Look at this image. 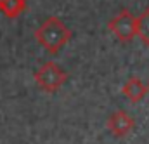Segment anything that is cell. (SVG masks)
Listing matches in <instances>:
<instances>
[{
    "label": "cell",
    "mask_w": 149,
    "mask_h": 144,
    "mask_svg": "<svg viewBox=\"0 0 149 144\" xmlns=\"http://www.w3.org/2000/svg\"><path fill=\"white\" fill-rule=\"evenodd\" d=\"M35 38L49 54L54 56L71 40V30L59 17L50 16L35 30Z\"/></svg>",
    "instance_id": "cell-1"
},
{
    "label": "cell",
    "mask_w": 149,
    "mask_h": 144,
    "mask_svg": "<svg viewBox=\"0 0 149 144\" xmlns=\"http://www.w3.org/2000/svg\"><path fill=\"white\" fill-rule=\"evenodd\" d=\"M68 80V73L54 61H47L35 71V82L45 92H57Z\"/></svg>",
    "instance_id": "cell-2"
},
{
    "label": "cell",
    "mask_w": 149,
    "mask_h": 144,
    "mask_svg": "<svg viewBox=\"0 0 149 144\" xmlns=\"http://www.w3.org/2000/svg\"><path fill=\"white\" fill-rule=\"evenodd\" d=\"M108 28L120 42L128 43L135 38V16L128 9H121L108 23Z\"/></svg>",
    "instance_id": "cell-3"
},
{
    "label": "cell",
    "mask_w": 149,
    "mask_h": 144,
    "mask_svg": "<svg viewBox=\"0 0 149 144\" xmlns=\"http://www.w3.org/2000/svg\"><path fill=\"white\" fill-rule=\"evenodd\" d=\"M106 125H108V130L114 137H127L134 130L135 120L127 111H114L113 115H109Z\"/></svg>",
    "instance_id": "cell-4"
},
{
    "label": "cell",
    "mask_w": 149,
    "mask_h": 144,
    "mask_svg": "<svg viewBox=\"0 0 149 144\" xmlns=\"http://www.w3.org/2000/svg\"><path fill=\"white\" fill-rule=\"evenodd\" d=\"M121 94L125 97H128L132 103H139L144 99V96L148 94V87L144 85V82L137 76H132L125 82V85L121 87Z\"/></svg>",
    "instance_id": "cell-5"
},
{
    "label": "cell",
    "mask_w": 149,
    "mask_h": 144,
    "mask_svg": "<svg viewBox=\"0 0 149 144\" xmlns=\"http://www.w3.org/2000/svg\"><path fill=\"white\" fill-rule=\"evenodd\" d=\"M26 5L28 0H0V12L9 19H16L24 12Z\"/></svg>",
    "instance_id": "cell-6"
},
{
    "label": "cell",
    "mask_w": 149,
    "mask_h": 144,
    "mask_svg": "<svg viewBox=\"0 0 149 144\" xmlns=\"http://www.w3.org/2000/svg\"><path fill=\"white\" fill-rule=\"evenodd\" d=\"M135 35L146 47H149V7L135 17Z\"/></svg>",
    "instance_id": "cell-7"
},
{
    "label": "cell",
    "mask_w": 149,
    "mask_h": 144,
    "mask_svg": "<svg viewBox=\"0 0 149 144\" xmlns=\"http://www.w3.org/2000/svg\"><path fill=\"white\" fill-rule=\"evenodd\" d=\"M146 87H148V90H149V83H148V85H146Z\"/></svg>",
    "instance_id": "cell-8"
}]
</instances>
